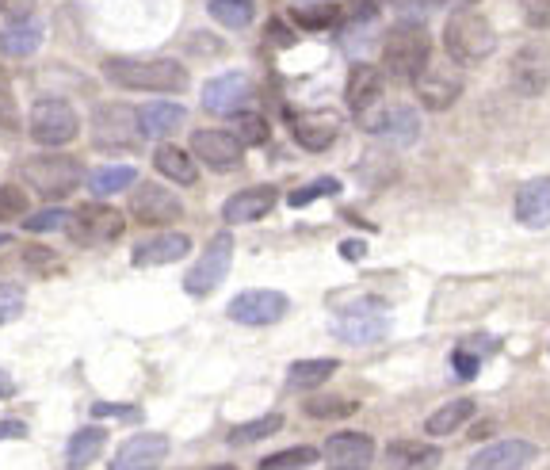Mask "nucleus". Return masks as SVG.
<instances>
[{
  "mask_svg": "<svg viewBox=\"0 0 550 470\" xmlns=\"http://www.w3.org/2000/svg\"><path fill=\"white\" fill-rule=\"evenodd\" d=\"M386 329H390V318H386V310L379 302H356L337 318L333 333L344 344H375L386 337Z\"/></svg>",
  "mask_w": 550,
  "mask_h": 470,
  "instance_id": "9d476101",
  "label": "nucleus"
},
{
  "mask_svg": "<svg viewBox=\"0 0 550 470\" xmlns=\"http://www.w3.org/2000/svg\"><path fill=\"white\" fill-rule=\"evenodd\" d=\"M428 62H432V39H428L424 23L402 20L386 31V39H382V65H386V73L394 81L413 85L428 69Z\"/></svg>",
  "mask_w": 550,
  "mask_h": 470,
  "instance_id": "f03ea898",
  "label": "nucleus"
},
{
  "mask_svg": "<svg viewBox=\"0 0 550 470\" xmlns=\"http://www.w3.org/2000/svg\"><path fill=\"white\" fill-rule=\"evenodd\" d=\"M230 264H233V237L230 234H214L211 245L203 249V257L195 260V268H188V276H184V291L195 295V299L211 295L214 287L226 279Z\"/></svg>",
  "mask_w": 550,
  "mask_h": 470,
  "instance_id": "6e6552de",
  "label": "nucleus"
},
{
  "mask_svg": "<svg viewBox=\"0 0 550 470\" xmlns=\"http://www.w3.org/2000/svg\"><path fill=\"white\" fill-rule=\"evenodd\" d=\"M340 192V180H333V176H321V180H314V184H306V188H298V192H291V207H306V203H314V199H321V195H337Z\"/></svg>",
  "mask_w": 550,
  "mask_h": 470,
  "instance_id": "58836bf2",
  "label": "nucleus"
},
{
  "mask_svg": "<svg viewBox=\"0 0 550 470\" xmlns=\"http://www.w3.org/2000/svg\"><path fill=\"white\" fill-rule=\"evenodd\" d=\"M16 394V383H12V375L8 371H0V402H8Z\"/></svg>",
  "mask_w": 550,
  "mask_h": 470,
  "instance_id": "3c124183",
  "label": "nucleus"
},
{
  "mask_svg": "<svg viewBox=\"0 0 550 470\" xmlns=\"http://www.w3.org/2000/svg\"><path fill=\"white\" fill-rule=\"evenodd\" d=\"M92 417H127V421H134V417H138V409L134 406H111V402H96V406H92Z\"/></svg>",
  "mask_w": 550,
  "mask_h": 470,
  "instance_id": "de8ad7c7",
  "label": "nucleus"
},
{
  "mask_svg": "<svg viewBox=\"0 0 550 470\" xmlns=\"http://www.w3.org/2000/svg\"><path fill=\"white\" fill-rule=\"evenodd\" d=\"M107 444V432L96 425L81 428V432H73V440H69V448H65V467L69 470H85Z\"/></svg>",
  "mask_w": 550,
  "mask_h": 470,
  "instance_id": "c85d7f7f",
  "label": "nucleus"
},
{
  "mask_svg": "<svg viewBox=\"0 0 550 470\" xmlns=\"http://www.w3.org/2000/svg\"><path fill=\"white\" fill-rule=\"evenodd\" d=\"M4 245H8V234H0V249H4Z\"/></svg>",
  "mask_w": 550,
  "mask_h": 470,
  "instance_id": "864d4df0",
  "label": "nucleus"
},
{
  "mask_svg": "<svg viewBox=\"0 0 550 470\" xmlns=\"http://www.w3.org/2000/svg\"><path fill=\"white\" fill-rule=\"evenodd\" d=\"M191 253V237L188 234H157V237H146L130 260L134 268H157V264H172V260H184Z\"/></svg>",
  "mask_w": 550,
  "mask_h": 470,
  "instance_id": "b1692460",
  "label": "nucleus"
},
{
  "mask_svg": "<svg viewBox=\"0 0 550 470\" xmlns=\"http://www.w3.org/2000/svg\"><path fill=\"white\" fill-rule=\"evenodd\" d=\"M291 20H295L298 27H306V31H325V27H337L340 23V8L329 4V0H321V4H298V8H291Z\"/></svg>",
  "mask_w": 550,
  "mask_h": 470,
  "instance_id": "473e14b6",
  "label": "nucleus"
},
{
  "mask_svg": "<svg viewBox=\"0 0 550 470\" xmlns=\"http://www.w3.org/2000/svg\"><path fill=\"white\" fill-rule=\"evenodd\" d=\"M337 375V360H295L287 371V386L291 390H318L321 383H329Z\"/></svg>",
  "mask_w": 550,
  "mask_h": 470,
  "instance_id": "7c9ffc66",
  "label": "nucleus"
},
{
  "mask_svg": "<svg viewBox=\"0 0 550 470\" xmlns=\"http://www.w3.org/2000/svg\"><path fill=\"white\" fill-rule=\"evenodd\" d=\"M134 180H138V169L134 165H104V169H96L88 176V188L96 195H119L134 188Z\"/></svg>",
  "mask_w": 550,
  "mask_h": 470,
  "instance_id": "2f4dec72",
  "label": "nucleus"
},
{
  "mask_svg": "<svg viewBox=\"0 0 550 470\" xmlns=\"http://www.w3.org/2000/svg\"><path fill=\"white\" fill-rule=\"evenodd\" d=\"M27 130H31V138H35L39 146H65V142L77 138L81 119H77V111H73L69 100H62V96H43L39 104L31 107V115H27Z\"/></svg>",
  "mask_w": 550,
  "mask_h": 470,
  "instance_id": "39448f33",
  "label": "nucleus"
},
{
  "mask_svg": "<svg viewBox=\"0 0 550 470\" xmlns=\"http://www.w3.org/2000/svg\"><path fill=\"white\" fill-rule=\"evenodd\" d=\"M283 428V413H264L256 421H245V425L230 428V444H256V440H268Z\"/></svg>",
  "mask_w": 550,
  "mask_h": 470,
  "instance_id": "e433bc0d",
  "label": "nucleus"
},
{
  "mask_svg": "<svg viewBox=\"0 0 550 470\" xmlns=\"http://www.w3.org/2000/svg\"><path fill=\"white\" fill-rule=\"evenodd\" d=\"M130 214H134V222H142V226H169L176 222L180 214H184V203L169 192V188H161V184H138L134 195H130Z\"/></svg>",
  "mask_w": 550,
  "mask_h": 470,
  "instance_id": "f8f14e48",
  "label": "nucleus"
},
{
  "mask_svg": "<svg viewBox=\"0 0 550 470\" xmlns=\"http://www.w3.org/2000/svg\"><path fill=\"white\" fill-rule=\"evenodd\" d=\"M23 176L43 199H65L81 188V161L69 157V153H35L23 161Z\"/></svg>",
  "mask_w": 550,
  "mask_h": 470,
  "instance_id": "20e7f679",
  "label": "nucleus"
},
{
  "mask_svg": "<svg viewBox=\"0 0 550 470\" xmlns=\"http://www.w3.org/2000/svg\"><path fill=\"white\" fill-rule=\"evenodd\" d=\"M344 100L356 115H367L375 111L382 100V69L379 65H367V62H356L352 73H348V88H344Z\"/></svg>",
  "mask_w": 550,
  "mask_h": 470,
  "instance_id": "412c9836",
  "label": "nucleus"
},
{
  "mask_svg": "<svg viewBox=\"0 0 550 470\" xmlns=\"http://www.w3.org/2000/svg\"><path fill=\"white\" fill-rule=\"evenodd\" d=\"M104 77L127 92H184L188 69L172 58H107Z\"/></svg>",
  "mask_w": 550,
  "mask_h": 470,
  "instance_id": "f257e3e1",
  "label": "nucleus"
},
{
  "mask_svg": "<svg viewBox=\"0 0 550 470\" xmlns=\"http://www.w3.org/2000/svg\"><path fill=\"white\" fill-rule=\"evenodd\" d=\"M169 459V436L165 432H138L115 455V470H161Z\"/></svg>",
  "mask_w": 550,
  "mask_h": 470,
  "instance_id": "dca6fc26",
  "label": "nucleus"
},
{
  "mask_svg": "<svg viewBox=\"0 0 550 470\" xmlns=\"http://www.w3.org/2000/svg\"><path fill=\"white\" fill-rule=\"evenodd\" d=\"M127 230V218L115 211V207H104V203H88V207H77V211L65 218V234L73 237L77 245H104V241H115Z\"/></svg>",
  "mask_w": 550,
  "mask_h": 470,
  "instance_id": "0eeeda50",
  "label": "nucleus"
},
{
  "mask_svg": "<svg viewBox=\"0 0 550 470\" xmlns=\"http://www.w3.org/2000/svg\"><path fill=\"white\" fill-rule=\"evenodd\" d=\"M360 127L375 134L390 146H413L421 138V115L413 107H386V111H367L360 115Z\"/></svg>",
  "mask_w": 550,
  "mask_h": 470,
  "instance_id": "1a4fd4ad",
  "label": "nucleus"
},
{
  "mask_svg": "<svg viewBox=\"0 0 550 470\" xmlns=\"http://www.w3.org/2000/svg\"><path fill=\"white\" fill-rule=\"evenodd\" d=\"M302 409H306V417H314V421H340V417L356 413V402H348V398H333V394H321V398H310Z\"/></svg>",
  "mask_w": 550,
  "mask_h": 470,
  "instance_id": "4c0bfd02",
  "label": "nucleus"
},
{
  "mask_svg": "<svg viewBox=\"0 0 550 470\" xmlns=\"http://www.w3.org/2000/svg\"><path fill=\"white\" fill-rule=\"evenodd\" d=\"M23 211H27V195L16 184H0V222L23 218Z\"/></svg>",
  "mask_w": 550,
  "mask_h": 470,
  "instance_id": "ea45409f",
  "label": "nucleus"
},
{
  "mask_svg": "<svg viewBox=\"0 0 550 470\" xmlns=\"http://www.w3.org/2000/svg\"><path fill=\"white\" fill-rule=\"evenodd\" d=\"M386 463H390V470H436L440 467V448L417 444V440H394L386 448Z\"/></svg>",
  "mask_w": 550,
  "mask_h": 470,
  "instance_id": "a878e982",
  "label": "nucleus"
},
{
  "mask_svg": "<svg viewBox=\"0 0 550 470\" xmlns=\"http://www.w3.org/2000/svg\"><path fill=\"white\" fill-rule=\"evenodd\" d=\"M508 77H512V88L520 96H543L550 88V50L539 43L520 46L512 65H508Z\"/></svg>",
  "mask_w": 550,
  "mask_h": 470,
  "instance_id": "9b49d317",
  "label": "nucleus"
},
{
  "mask_svg": "<svg viewBox=\"0 0 550 470\" xmlns=\"http://www.w3.org/2000/svg\"><path fill=\"white\" fill-rule=\"evenodd\" d=\"M153 165H157L161 176H169L172 184H180V188H191V184L199 180L195 157H191L184 146H157V153H153Z\"/></svg>",
  "mask_w": 550,
  "mask_h": 470,
  "instance_id": "bb28decb",
  "label": "nucleus"
},
{
  "mask_svg": "<svg viewBox=\"0 0 550 470\" xmlns=\"http://www.w3.org/2000/svg\"><path fill=\"white\" fill-rule=\"evenodd\" d=\"M413 85H417V96H421V104L428 107V111H444V107L455 104L459 92H463V81H459L455 73L436 69L432 62H428V69H424Z\"/></svg>",
  "mask_w": 550,
  "mask_h": 470,
  "instance_id": "5701e85b",
  "label": "nucleus"
},
{
  "mask_svg": "<svg viewBox=\"0 0 550 470\" xmlns=\"http://www.w3.org/2000/svg\"><path fill=\"white\" fill-rule=\"evenodd\" d=\"M321 455L333 470H367L375 463V440L367 432H333Z\"/></svg>",
  "mask_w": 550,
  "mask_h": 470,
  "instance_id": "4468645a",
  "label": "nucleus"
},
{
  "mask_svg": "<svg viewBox=\"0 0 550 470\" xmlns=\"http://www.w3.org/2000/svg\"><path fill=\"white\" fill-rule=\"evenodd\" d=\"M233 138L241 146H264L268 142V123L260 111H233Z\"/></svg>",
  "mask_w": 550,
  "mask_h": 470,
  "instance_id": "c9c22d12",
  "label": "nucleus"
},
{
  "mask_svg": "<svg viewBox=\"0 0 550 470\" xmlns=\"http://www.w3.org/2000/svg\"><path fill=\"white\" fill-rule=\"evenodd\" d=\"M249 77L245 73H222V77H214L203 85V107L207 111H218V115H233L237 107L249 100Z\"/></svg>",
  "mask_w": 550,
  "mask_h": 470,
  "instance_id": "4be33fe9",
  "label": "nucleus"
},
{
  "mask_svg": "<svg viewBox=\"0 0 550 470\" xmlns=\"http://www.w3.org/2000/svg\"><path fill=\"white\" fill-rule=\"evenodd\" d=\"M363 249H367L363 241H348V245H340V253H344L348 260H360V257H363Z\"/></svg>",
  "mask_w": 550,
  "mask_h": 470,
  "instance_id": "603ef678",
  "label": "nucleus"
},
{
  "mask_svg": "<svg viewBox=\"0 0 550 470\" xmlns=\"http://www.w3.org/2000/svg\"><path fill=\"white\" fill-rule=\"evenodd\" d=\"M31 8H35V0H0V16H8V20H27Z\"/></svg>",
  "mask_w": 550,
  "mask_h": 470,
  "instance_id": "49530a36",
  "label": "nucleus"
},
{
  "mask_svg": "<svg viewBox=\"0 0 550 470\" xmlns=\"http://www.w3.org/2000/svg\"><path fill=\"white\" fill-rule=\"evenodd\" d=\"M27 436V425L20 417H0V440H23Z\"/></svg>",
  "mask_w": 550,
  "mask_h": 470,
  "instance_id": "09e8293b",
  "label": "nucleus"
},
{
  "mask_svg": "<svg viewBox=\"0 0 550 470\" xmlns=\"http://www.w3.org/2000/svg\"><path fill=\"white\" fill-rule=\"evenodd\" d=\"M287 295L283 291H264V287H256V291H241L237 299L226 306V314H230L237 325H275V321L287 314Z\"/></svg>",
  "mask_w": 550,
  "mask_h": 470,
  "instance_id": "ddd939ff",
  "label": "nucleus"
},
{
  "mask_svg": "<svg viewBox=\"0 0 550 470\" xmlns=\"http://www.w3.org/2000/svg\"><path fill=\"white\" fill-rule=\"evenodd\" d=\"M321 459L318 448H306V444H298V448H287V451H275L268 459H260V467L256 470H306L314 467Z\"/></svg>",
  "mask_w": 550,
  "mask_h": 470,
  "instance_id": "f704fd0d",
  "label": "nucleus"
},
{
  "mask_svg": "<svg viewBox=\"0 0 550 470\" xmlns=\"http://www.w3.org/2000/svg\"><path fill=\"white\" fill-rule=\"evenodd\" d=\"M20 123L16 115V100H12V85H8V73L0 69V130H12Z\"/></svg>",
  "mask_w": 550,
  "mask_h": 470,
  "instance_id": "37998d69",
  "label": "nucleus"
},
{
  "mask_svg": "<svg viewBox=\"0 0 550 470\" xmlns=\"http://www.w3.org/2000/svg\"><path fill=\"white\" fill-rule=\"evenodd\" d=\"M539 459V448L531 440H497L489 448L474 451L466 470H524Z\"/></svg>",
  "mask_w": 550,
  "mask_h": 470,
  "instance_id": "f3484780",
  "label": "nucleus"
},
{
  "mask_svg": "<svg viewBox=\"0 0 550 470\" xmlns=\"http://www.w3.org/2000/svg\"><path fill=\"white\" fill-rule=\"evenodd\" d=\"M23 257L31 260V264H54V253H46V249H27V253H23Z\"/></svg>",
  "mask_w": 550,
  "mask_h": 470,
  "instance_id": "8fccbe9b",
  "label": "nucleus"
},
{
  "mask_svg": "<svg viewBox=\"0 0 550 470\" xmlns=\"http://www.w3.org/2000/svg\"><path fill=\"white\" fill-rule=\"evenodd\" d=\"M493 46H497L493 23H489L482 12H474V8H463V12H455V16L444 23L447 58L455 65H463V69H474V65L486 62L489 54H493Z\"/></svg>",
  "mask_w": 550,
  "mask_h": 470,
  "instance_id": "7ed1b4c3",
  "label": "nucleus"
},
{
  "mask_svg": "<svg viewBox=\"0 0 550 470\" xmlns=\"http://www.w3.org/2000/svg\"><path fill=\"white\" fill-rule=\"evenodd\" d=\"M211 16L230 31H241L256 20V4L253 0H211Z\"/></svg>",
  "mask_w": 550,
  "mask_h": 470,
  "instance_id": "72a5a7b5",
  "label": "nucleus"
},
{
  "mask_svg": "<svg viewBox=\"0 0 550 470\" xmlns=\"http://www.w3.org/2000/svg\"><path fill=\"white\" fill-rule=\"evenodd\" d=\"M291 134L302 150L325 153L337 142L340 123L333 119V111H302V115H291Z\"/></svg>",
  "mask_w": 550,
  "mask_h": 470,
  "instance_id": "a211bd4d",
  "label": "nucleus"
},
{
  "mask_svg": "<svg viewBox=\"0 0 550 470\" xmlns=\"http://www.w3.org/2000/svg\"><path fill=\"white\" fill-rule=\"evenodd\" d=\"M191 153H195L203 165H211V169H237L241 157H245V146L233 138L230 130L207 127L191 134Z\"/></svg>",
  "mask_w": 550,
  "mask_h": 470,
  "instance_id": "2eb2a0df",
  "label": "nucleus"
},
{
  "mask_svg": "<svg viewBox=\"0 0 550 470\" xmlns=\"http://www.w3.org/2000/svg\"><path fill=\"white\" fill-rule=\"evenodd\" d=\"M184 107L180 104H169V100H153V104L138 107V127L146 138H169L176 130L184 127Z\"/></svg>",
  "mask_w": 550,
  "mask_h": 470,
  "instance_id": "393cba45",
  "label": "nucleus"
},
{
  "mask_svg": "<svg viewBox=\"0 0 550 470\" xmlns=\"http://www.w3.org/2000/svg\"><path fill=\"white\" fill-rule=\"evenodd\" d=\"M23 314V291L16 283H0V325L16 321Z\"/></svg>",
  "mask_w": 550,
  "mask_h": 470,
  "instance_id": "79ce46f5",
  "label": "nucleus"
},
{
  "mask_svg": "<svg viewBox=\"0 0 550 470\" xmlns=\"http://www.w3.org/2000/svg\"><path fill=\"white\" fill-rule=\"evenodd\" d=\"M142 138L138 107L130 104H100L92 115V146L96 150H134Z\"/></svg>",
  "mask_w": 550,
  "mask_h": 470,
  "instance_id": "423d86ee",
  "label": "nucleus"
},
{
  "mask_svg": "<svg viewBox=\"0 0 550 470\" xmlns=\"http://www.w3.org/2000/svg\"><path fill=\"white\" fill-rule=\"evenodd\" d=\"M275 203H279V192H275L272 184H253V188H245V192H233L230 199H226L222 218H226L230 226H245V222L264 218V214L272 211Z\"/></svg>",
  "mask_w": 550,
  "mask_h": 470,
  "instance_id": "6ab92c4d",
  "label": "nucleus"
},
{
  "mask_svg": "<svg viewBox=\"0 0 550 470\" xmlns=\"http://www.w3.org/2000/svg\"><path fill=\"white\" fill-rule=\"evenodd\" d=\"M451 367H455V375H459V379H474V375H478V356H470L466 348H455Z\"/></svg>",
  "mask_w": 550,
  "mask_h": 470,
  "instance_id": "a18cd8bd",
  "label": "nucleus"
},
{
  "mask_svg": "<svg viewBox=\"0 0 550 470\" xmlns=\"http://www.w3.org/2000/svg\"><path fill=\"white\" fill-rule=\"evenodd\" d=\"M211 470H237V467H226V463H222V467H211Z\"/></svg>",
  "mask_w": 550,
  "mask_h": 470,
  "instance_id": "5fc2aeb1",
  "label": "nucleus"
},
{
  "mask_svg": "<svg viewBox=\"0 0 550 470\" xmlns=\"http://www.w3.org/2000/svg\"><path fill=\"white\" fill-rule=\"evenodd\" d=\"M65 218H69V214H65L62 207H46V211H39V214H27L23 226H27L31 234H46V230H62Z\"/></svg>",
  "mask_w": 550,
  "mask_h": 470,
  "instance_id": "a19ab883",
  "label": "nucleus"
},
{
  "mask_svg": "<svg viewBox=\"0 0 550 470\" xmlns=\"http://www.w3.org/2000/svg\"><path fill=\"white\" fill-rule=\"evenodd\" d=\"M43 43V20L27 16V20H16L4 35H0V50L8 58H31Z\"/></svg>",
  "mask_w": 550,
  "mask_h": 470,
  "instance_id": "cd10ccee",
  "label": "nucleus"
},
{
  "mask_svg": "<svg viewBox=\"0 0 550 470\" xmlns=\"http://www.w3.org/2000/svg\"><path fill=\"white\" fill-rule=\"evenodd\" d=\"M516 222L528 230L550 226V176H535L516 192Z\"/></svg>",
  "mask_w": 550,
  "mask_h": 470,
  "instance_id": "aec40b11",
  "label": "nucleus"
},
{
  "mask_svg": "<svg viewBox=\"0 0 550 470\" xmlns=\"http://www.w3.org/2000/svg\"><path fill=\"white\" fill-rule=\"evenodd\" d=\"M524 8V20L535 31H550V0H520Z\"/></svg>",
  "mask_w": 550,
  "mask_h": 470,
  "instance_id": "c03bdc74",
  "label": "nucleus"
},
{
  "mask_svg": "<svg viewBox=\"0 0 550 470\" xmlns=\"http://www.w3.org/2000/svg\"><path fill=\"white\" fill-rule=\"evenodd\" d=\"M474 398H455V402H447V406H440L428 421H424V432L428 436H451V432H459V428L474 417Z\"/></svg>",
  "mask_w": 550,
  "mask_h": 470,
  "instance_id": "c756f323",
  "label": "nucleus"
}]
</instances>
